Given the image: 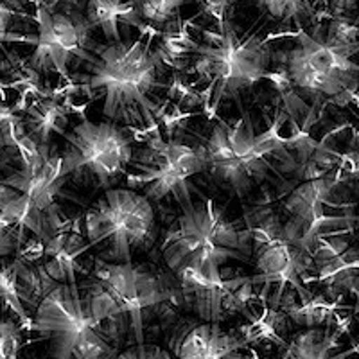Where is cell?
Wrapping results in <instances>:
<instances>
[{
    "label": "cell",
    "mask_w": 359,
    "mask_h": 359,
    "mask_svg": "<svg viewBox=\"0 0 359 359\" xmlns=\"http://www.w3.org/2000/svg\"><path fill=\"white\" fill-rule=\"evenodd\" d=\"M151 27L137 40L92 45L86 70L74 79L79 90L102 99V115L111 123L151 126L156 123L160 104L156 92L162 88L160 74L165 63L151 49Z\"/></svg>",
    "instance_id": "obj_1"
},
{
    "label": "cell",
    "mask_w": 359,
    "mask_h": 359,
    "mask_svg": "<svg viewBox=\"0 0 359 359\" xmlns=\"http://www.w3.org/2000/svg\"><path fill=\"white\" fill-rule=\"evenodd\" d=\"M156 53L163 63H172L182 56L192 57L189 72L208 81L200 94L207 114H214L226 99L241 107L243 92L266 79L273 62L268 40L257 33L239 34L226 17L217 20L216 31H203L201 43L185 31L163 34Z\"/></svg>",
    "instance_id": "obj_2"
},
{
    "label": "cell",
    "mask_w": 359,
    "mask_h": 359,
    "mask_svg": "<svg viewBox=\"0 0 359 359\" xmlns=\"http://www.w3.org/2000/svg\"><path fill=\"white\" fill-rule=\"evenodd\" d=\"M160 255L172 275H210L229 261H252V236L248 229H237L226 205L203 198L201 203L184 208L163 233Z\"/></svg>",
    "instance_id": "obj_3"
},
{
    "label": "cell",
    "mask_w": 359,
    "mask_h": 359,
    "mask_svg": "<svg viewBox=\"0 0 359 359\" xmlns=\"http://www.w3.org/2000/svg\"><path fill=\"white\" fill-rule=\"evenodd\" d=\"M286 118L287 115L277 108L271 126L259 135L246 111L233 124L217 121L203 146L207 169L217 184L245 198L252 189L269 180L271 172L280 178V169L290 162V153L280 135Z\"/></svg>",
    "instance_id": "obj_4"
},
{
    "label": "cell",
    "mask_w": 359,
    "mask_h": 359,
    "mask_svg": "<svg viewBox=\"0 0 359 359\" xmlns=\"http://www.w3.org/2000/svg\"><path fill=\"white\" fill-rule=\"evenodd\" d=\"M246 229L252 236V259L257 273L252 275L257 297L269 307H277L286 287H293L300 300H307L313 266L311 255L287 241L282 219L268 201L253 205L245 214Z\"/></svg>",
    "instance_id": "obj_5"
},
{
    "label": "cell",
    "mask_w": 359,
    "mask_h": 359,
    "mask_svg": "<svg viewBox=\"0 0 359 359\" xmlns=\"http://www.w3.org/2000/svg\"><path fill=\"white\" fill-rule=\"evenodd\" d=\"M158 237L155 205L135 189H108L85 214V239L99 257L131 262L135 252L153 248Z\"/></svg>",
    "instance_id": "obj_6"
},
{
    "label": "cell",
    "mask_w": 359,
    "mask_h": 359,
    "mask_svg": "<svg viewBox=\"0 0 359 359\" xmlns=\"http://www.w3.org/2000/svg\"><path fill=\"white\" fill-rule=\"evenodd\" d=\"M90 278H94L107 291L115 306L126 314L135 341L144 343V322L147 313H156L162 318L176 314L184 307L182 291L175 275L163 273L147 264L111 262L94 259Z\"/></svg>",
    "instance_id": "obj_7"
},
{
    "label": "cell",
    "mask_w": 359,
    "mask_h": 359,
    "mask_svg": "<svg viewBox=\"0 0 359 359\" xmlns=\"http://www.w3.org/2000/svg\"><path fill=\"white\" fill-rule=\"evenodd\" d=\"M126 175L130 189L139 191L151 203L172 200L180 210L191 207L192 194H200L192 178L207 171L203 147H194L178 139L165 140L156 131L147 146L130 162Z\"/></svg>",
    "instance_id": "obj_8"
},
{
    "label": "cell",
    "mask_w": 359,
    "mask_h": 359,
    "mask_svg": "<svg viewBox=\"0 0 359 359\" xmlns=\"http://www.w3.org/2000/svg\"><path fill=\"white\" fill-rule=\"evenodd\" d=\"M33 331L50 359H111L115 347L86 313L78 286L56 284L34 307Z\"/></svg>",
    "instance_id": "obj_9"
},
{
    "label": "cell",
    "mask_w": 359,
    "mask_h": 359,
    "mask_svg": "<svg viewBox=\"0 0 359 359\" xmlns=\"http://www.w3.org/2000/svg\"><path fill=\"white\" fill-rule=\"evenodd\" d=\"M355 54L358 47L332 43L298 27L297 45L287 53L284 67L294 88L311 95L314 107L323 97L347 104L355 99L358 88Z\"/></svg>",
    "instance_id": "obj_10"
},
{
    "label": "cell",
    "mask_w": 359,
    "mask_h": 359,
    "mask_svg": "<svg viewBox=\"0 0 359 359\" xmlns=\"http://www.w3.org/2000/svg\"><path fill=\"white\" fill-rule=\"evenodd\" d=\"M65 137L60 176L81 180L95 187H110L126 175L133 158V146L126 130L117 123H94L83 118Z\"/></svg>",
    "instance_id": "obj_11"
},
{
    "label": "cell",
    "mask_w": 359,
    "mask_h": 359,
    "mask_svg": "<svg viewBox=\"0 0 359 359\" xmlns=\"http://www.w3.org/2000/svg\"><path fill=\"white\" fill-rule=\"evenodd\" d=\"M345 178L347 176H343L341 169L336 168L320 178L304 180L287 194L282 203L284 212L287 214V219L282 223L287 241L311 255L314 243L322 236L338 232L352 233L355 216L331 214V210L338 207L332 200L336 196V189Z\"/></svg>",
    "instance_id": "obj_12"
},
{
    "label": "cell",
    "mask_w": 359,
    "mask_h": 359,
    "mask_svg": "<svg viewBox=\"0 0 359 359\" xmlns=\"http://www.w3.org/2000/svg\"><path fill=\"white\" fill-rule=\"evenodd\" d=\"M175 277L182 291L184 307L196 313L201 322L221 323L233 314L253 318L252 306L259 297L257 287L253 286L248 275L223 266L210 275L182 271Z\"/></svg>",
    "instance_id": "obj_13"
},
{
    "label": "cell",
    "mask_w": 359,
    "mask_h": 359,
    "mask_svg": "<svg viewBox=\"0 0 359 359\" xmlns=\"http://www.w3.org/2000/svg\"><path fill=\"white\" fill-rule=\"evenodd\" d=\"M38 36L34 53L29 57V69L34 74L57 72L70 81L69 65L72 57L86 62L90 57V27L81 13L53 11L49 6H38Z\"/></svg>",
    "instance_id": "obj_14"
},
{
    "label": "cell",
    "mask_w": 359,
    "mask_h": 359,
    "mask_svg": "<svg viewBox=\"0 0 359 359\" xmlns=\"http://www.w3.org/2000/svg\"><path fill=\"white\" fill-rule=\"evenodd\" d=\"M351 232L322 236L311 250L309 282L323 287V293L332 298H343L345 293L358 297L359 253Z\"/></svg>",
    "instance_id": "obj_15"
},
{
    "label": "cell",
    "mask_w": 359,
    "mask_h": 359,
    "mask_svg": "<svg viewBox=\"0 0 359 359\" xmlns=\"http://www.w3.org/2000/svg\"><path fill=\"white\" fill-rule=\"evenodd\" d=\"M56 205L50 208L49 224L41 239V266L45 273L57 284L78 286V273H86L79 257L90 248L78 223L60 216Z\"/></svg>",
    "instance_id": "obj_16"
},
{
    "label": "cell",
    "mask_w": 359,
    "mask_h": 359,
    "mask_svg": "<svg viewBox=\"0 0 359 359\" xmlns=\"http://www.w3.org/2000/svg\"><path fill=\"white\" fill-rule=\"evenodd\" d=\"M175 359H253L250 345L237 331H226L216 322L182 327L171 341Z\"/></svg>",
    "instance_id": "obj_17"
},
{
    "label": "cell",
    "mask_w": 359,
    "mask_h": 359,
    "mask_svg": "<svg viewBox=\"0 0 359 359\" xmlns=\"http://www.w3.org/2000/svg\"><path fill=\"white\" fill-rule=\"evenodd\" d=\"M49 210H41L17 189L0 184V257L17 255L25 243V230L43 239Z\"/></svg>",
    "instance_id": "obj_18"
},
{
    "label": "cell",
    "mask_w": 359,
    "mask_h": 359,
    "mask_svg": "<svg viewBox=\"0 0 359 359\" xmlns=\"http://www.w3.org/2000/svg\"><path fill=\"white\" fill-rule=\"evenodd\" d=\"M348 327L351 322L343 320L339 313L325 325L307 327L284 345L286 351L280 359H354L358 345L352 343V347H347L341 339L348 334Z\"/></svg>",
    "instance_id": "obj_19"
},
{
    "label": "cell",
    "mask_w": 359,
    "mask_h": 359,
    "mask_svg": "<svg viewBox=\"0 0 359 359\" xmlns=\"http://www.w3.org/2000/svg\"><path fill=\"white\" fill-rule=\"evenodd\" d=\"M60 168H62V156L50 153L36 165L15 169L4 180H0V184L17 189L38 208L49 210L54 207V198L60 194L63 184L67 182L60 176Z\"/></svg>",
    "instance_id": "obj_20"
},
{
    "label": "cell",
    "mask_w": 359,
    "mask_h": 359,
    "mask_svg": "<svg viewBox=\"0 0 359 359\" xmlns=\"http://www.w3.org/2000/svg\"><path fill=\"white\" fill-rule=\"evenodd\" d=\"M25 133L41 147H49L53 135H65L69 124V107L57 95H41L25 108L22 117Z\"/></svg>",
    "instance_id": "obj_21"
},
{
    "label": "cell",
    "mask_w": 359,
    "mask_h": 359,
    "mask_svg": "<svg viewBox=\"0 0 359 359\" xmlns=\"http://www.w3.org/2000/svg\"><path fill=\"white\" fill-rule=\"evenodd\" d=\"M83 17L90 29H101L110 41L123 40L121 25H133L140 31L147 29L137 11L135 0H88Z\"/></svg>",
    "instance_id": "obj_22"
},
{
    "label": "cell",
    "mask_w": 359,
    "mask_h": 359,
    "mask_svg": "<svg viewBox=\"0 0 359 359\" xmlns=\"http://www.w3.org/2000/svg\"><path fill=\"white\" fill-rule=\"evenodd\" d=\"M56 284L57 282L45 273L40 261H24L17 257V290L25 309H34Z\"/></svg>",
    "instance_id": "obj_23"
},
{
    "label": "cell",
    "mask_w": 359,
    "mask_h": 359,
    "mask_svg": "<svg viewBox=\"0 0 359 359\" xmlns=\"http://www.w3.org/2000/svg\"><path fill=\"white\" fill-rule=\"evenodd\" d=\"M0 309L11 311L22 329L33 331V318L22 304L17 290V257H0Z\"/></svg>",
    "instance_id": "obj_24"
},
{
    "label": "cell",
    "mask_w": 359,
    "mask_h": 359,
    "mask_svg": "<svg viewBox=\"0 0 359 359\" xmlns=\"http://www.w3.org/2000/svg\"><path fill=\"white\" fill-rule=\"evenodd\" d=\"M257 8L282 24L294 20L298 27H302V18L313 15L311 0H255Z\"/></svg>",
    "instance_id": "obj_25"
},
{
    "label": "cell",
    "mask_w": 359,
    "mask_h": 359,
    "mask_svg": "<svg viewBox=\"0 0 359 359\" xmlns=\"http://www.w3.org/2000/svg\"><path fill=\"white\" fill-rule=\"evenodd\" d=\"M191 0H135L142 22L149 27H163L176 17V13Z\"/></svg>",
    "instance_id": "obj_26"
},
{
    "label": "cell",
    "mask_w": 359,
    "mask_h": 359,
    "mask_svg": "<svg viewBox=\"0 0 359 359\" xmlns=\"http://www.w3.org/2000/svg\"><path fill=\"white\" fill-rule=\"evenodd\" d=\"M22 345L20 323L9 316H0V359H18Z\"/></svg>",
    "instance_id": "obj_27"
},
{
    "label": "cell",
    "mask_w": 359,
    "mask_h": 359,
    "mask_svg": "<svg viewBox=\"0 0 359 359\" xmlns=\"http://www.w3.org/2000/svg\"><path fill=\"white\" fill-rule=\"evenodd\" d=\"M327 40L338 45H351L358 47V24L348 17L338 15L331 20L329 31H327Z\"/></svg>",
    "instance_id": "obj_28"
},
{
    "label": "cell",
    "mask_w": 359,
    "mask_h": 359,
    "mask_svg": "<svg viewBox=\"0 0 359 359\" xmlns=\"http://www.w3.org/2000/svg\"><path fill=\"white\" fill-rule=\"evenodd\" d=\"M114 359H175V355L158 345H146V343H135L126 351L115 355Z\"/></svg>",
    "instance_id": "obj_29"
},
{
    "label": "cell",
    "mask_w": 359,
    "mask_h": 359,
    "mask_svg": "<svg viewBox=\"0 0 359 359\" xmlns=\"http://www.w3.org/2000/svg\"><path fill=\"white\" fill-rule=\"evenodd\" d=\"M13 18H15L13 9L6 4L4 0H0V45L6 43V41H29V43H34V38L11 33Z\"/></svg>",
    "instance_id": "obj_30"
},
{
    "label": "cell",
    "mask_w": 359,
    "mask_h": 359,
    "mask_svg": "<svg viewBox=\"0 0 359 359\" xmlns=\"http://www.w3.org/2000/svg\"><path fill=\"white\" fill-rule=\"evenodd\" d=\"M200 2L216 20H221L226 15V9L232 8L237 0H200Z\"/></svg>",
    "instance_id": "obj_31"
},
{
    "label": "cell",
    "mask_w": 359,
    "mask_h": 359,
    "mask_svg": "<svg viewBox=\"0 0 359 359\" xmlns=\"http://www.w3.org/2000/svg\"><path fill=\"white\" fill-rule=\"evenodd\" d=\"M355 4V0H334V11L341 13V9H352Z\"/></svg>",
    "instance_id": "obj_32"
},
{
    "label": "cell",
    "mask_w": 359,
    "mask_h": 359,
    "mask_svg": "<svg viewBox=\"0 0 359 359\" xmlns=\"http://www.w3.org/2000/svg\"><path fill=\"white\" fill-rule=\"evenodd\" d=\"M4 147H6L4 137H2V133H0V149H4Z\"/></svg>",
    "instance_id": "obj_33"
}]
</instances>
